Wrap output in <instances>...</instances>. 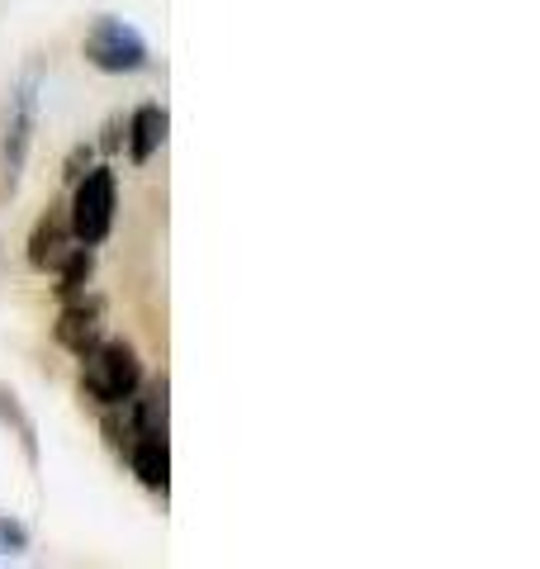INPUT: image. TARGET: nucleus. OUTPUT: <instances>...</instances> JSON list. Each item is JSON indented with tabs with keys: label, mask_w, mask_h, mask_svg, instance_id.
<instances>
[{
	"label": "nucleus",
	"mask_w": 540,
	"mask_h": 569,
	"mask_svg": "<svg viewBox=\"0 0 540 569\" xmlns=\"http://www.w3.org/2000/svg\"><path fill=\"white\" fill-rule=\"evenodd\" d=\"M24 546H29V531L20 522L0 518V550H24Z\"/></svg>",
	"instance_id": "12"
},
{
	"label": "nucleus",
	"mask_w": 540,
	"mask_h": 569,
	"mask_svg": "<svg viewBox=\"0 0 540 569\" xmlns=\"http://www.w3.org/2000/svg\"><path fill=\"white\" fill-rule=\"evenodd\" d=\"M0 418H6V427H14L20 432V447H24V456L39 466V427H33V418L20 408V399L10 395V389H0Z\"/></svg>",
	"instance_id": "10"
},
{
	"label": "nucleus",
	"mask_w": 540,
	"mask_h": 569,
	"mask_svg": "<svg viewBox=\"0 0 540 569\" xmlns=\"http://www.w3.org/2000/svg\"><path fill=\"white\" fill-rule=\"evenodd\" d=\"M90 271H96V257H90V247L77 242V247H71V252L62 257V266H58V299H62V305H71V299L86 295Z\"/></svg>",
	"instance_id": "9"
},
{
	"label": "nucleus",
	"mask_w": 540,
	"mask_h": 569,
	"mask_svg": "<svg viewBox=\"0 0 540 569\" xmlns=\"http://www.w3.org/2000/svg\"><path fill=\"white\" fill-rule=\"evenodd\" d=\"M129 466H133V475H138L152 493H167V485H171L167 432H138V437L129 441Z\"/></svg>",
	"instance_id": "7"
},
{
	"label": "nucleus",
	"mask_w": 540,
	"mask_h": 569,
	"mask_svg": "<svg viewBox=\"0 0 540 569\" xmlns=\"http://www.w3.org/2000/svg\"><path fill=\"white\" fill-rule=\"evenodd\" d=\"M167 129H171V119H167V110H161V104H142V110H133L129 129H123L133 162H152V152L161 148V142H167Z\"/></svg>",
	"instance_id": "8"
},
{
	"label": "nucleus",
	"mask_w": 540,
	"mask_h": 569,
	"mask_svg": "<svg viewBox=\"0 0 540 569\" xmlns=\"http://www.w3.org/2000/svg\"><path fill=\"white\" fill-rule=\"evenodd\" d=\"M52 337H58V347H67L71 356H90L100 342H104V305L100 299H71V305H62V318L58 328H52Z\"/></svg>",
	"instance_id": "5"
},
{
	"label": "nucleus",
	"mask_w": 540,
	"mask_h": 569,
	"mask_svg": "<svg viewBox=\"0 0 540 569\" xmlns=\"http://www.w3.org/2000/svg\"><path fill=\"white\" fill-rule=\"evenodd\" d=\"M90 162H96V148H90V142H81V148H77V152H71V157H67V171H62V176H67V181H71V186H77V181H81V176L90 171Z\"/></svg>",
	"instance_id": "11"
},
{
	"label": "nucleus",
	"mask_w": 540,
	"mask_h": 569,
	"mask_svg": "<svg viewBox=\"0 0 540 569\" xmlns=\"http://www.w3.org/2000/svg\"><path fill=\"white\" fill-rule=\"evenodd\" d=\"M142 389V361L129 342L104 337V342L81 356V395L96 408H119Z\"/></svg>",
	"instance_id": "1"
},
{
	"label": "nucleus",
	"mask_w": 540,
	"mask_h": 569,
	"mask_svg": "<svg viewBox=\"0 0 540 569\" xmlns=\"http://www.w3.org/2000/svg\"><path fill=\"white\" fill-rule=\"evenodd\" d=\"M114 200H119V181L110 167H90L81 181H77V194H71V238H77L81 247H100L104 238H110L114 228Z\"/></svg>",
	"instance_id": "2"
},
{
	"label": "nucleus",
	"mask_w": 540,
	"mask_h": 569,
	"mask_svg": "<svg viewBox=\"0 0 540 569\" xmlns=\"http://www.w3.org/2000/svg\"><path fill=\"white\" fill-rule=\"evenodd\" d=\"M33 123H39V71L10 91V104H6V176L14 181L29 157V142H33Z\"/></svg>",
	"instance_id": "4"
},
{
	"label": "nucleus",
	"mask_w": 540,
	"mask_h": 569,
	"mask_svg": "<svg viewBox=\"0 0 540 569\" xmlns=\"http://www.w3.org/2000/svg\"><path fill=\"white\" fill-rule=\"evenodd\" d=\"M71 247H77V238H71V219L62 209H48L29 233V266L33 271H58Z\"/></svg>",
	"instance_id": "6"
},
{
	"label": "nucleus",
	"mask_w": 540,
	"mask_h": 569,
	"mask_svg": "<svg viewBox=\"0 0 540 569\" xmlns=\"http://www.w3.org/2000/svg\"><path fill=\"white\" fill-rule=\"evenodd\" d=\"M86 58H90V67H100V71H142L148 67V43H142V33L138 29H129L123 20H96L90 24V33H86Z\"/></svg>",
	"instance_id": "3"
}]
</instances>
